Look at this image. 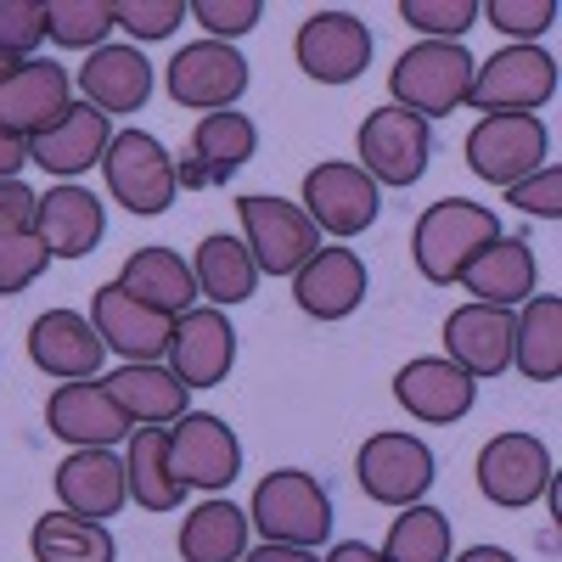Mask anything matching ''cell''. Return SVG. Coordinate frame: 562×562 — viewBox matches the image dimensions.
I'll use <instances>...</instances> for the list:
<instances>
[{
    "instance_id": "obj_1",
    "label": "cell",
    "mask_w": 562,
    "mask_h": 562,
    "mask_svg": "<svg viewBox=\"0 0 562 562\" xmlns=\"http://www.w3.org/2000/svg\"><path fill=\"white\" fill-rule=\"evenodd\" d=\"M495 237H501L495 209L467 203V198H445L434 209H422V220L411 231V259L434 288H450V281H461V270L479 259V248H490Z\"/></svg>"
},
{
    "instance_id": "obj_2",
    "label": "cell",
    "mask_w": 562,
    "mask_h": 562,
    "mask_svg": "<svg viewBox=\"0 0 562 562\" xmlns=\"http://www.w3.org/2000/svg\"><path fill=\"white\" fill-rule=\"evenodd\" d=\"M473 74L479 63L461 40H422L411 52H400V63L389 68V90H394V108L416 119H445L467 102Z\"/></svg>"
},
{
    "instance_id": "obj_3",
    "label": "cell",
    "mask_w": 562,
    "mask_h": 562,
    "mask_svg": "<svg viewBox=\"0 0 562 562\" xmlns=\"http://www.w3.org/2000/svg\"><path fill=\"white\" fill-rule=\"evenodd\" d=\"M248 524L265 535V546L315 551L326 535H333V495H326L310 473H299V467H281V473L259 479Z\"/></svg>"
},
{
    "instance_id": "obj_4",
    "label": "cell",
    "mask_w": 562,
    "mask_h": 562,
    "mask_svg": "<svg viewBox=\"0 0 562 562\" xmlns=\"http://www.w3.org/2000/svg\"><path fill=\"white\" fill-rule=\"evenodd\" d=\"M243 214V243L259 265V276H299L315 254H321V231L310 225V214L288 198H243L237 203Z\"/></svg>"
},
{
    "instance_id": "obj_5",
    "label": "cell",
    "mask_w": 562,
    "mask_h": 562,
    "mask_svg": "<svg viewBox=\"0 0 562 562\" xmlns=\"http://www.w3.org/2000/svg\"><path fill=\"white\" fill-rule=\"evenodd\" d=\"M164 85L175 108H192V113H231L248 90V63L237 45H220V40H192L180 45L175 63L164 68Z\"/></svg>"
},
{
    "instance_id": "obj_6",
    "label": "cell",
    "mask_w": 562,
    "mask_h": 562,
    "mask_svg": "<svg viewBox=\"0 0 562 562\" xmlns=\"http://www.w3.org/2000/svg\"><path fill=\"white\" fill-rule=\"evenodd\" d=\"M551 97H557V63L540 45H506V52H495L490 63H479L473 90H467V102L484 119L490 113H529L535 119Z\"/></svg>"
},
{
    "instance_id": "obj_7",
    "label": "cell",
    "mask_w": 562,
    "mask_h": 562,
    "mask_svg": "<svg viewBox=\"0 0 562 562\" xmlns=\"http://www.w3.org/2000/svg\"><path fill=\"white\" fill-rule=\"evenodd\" d=\"M355 479L378 506H416L434 490L439 461L416 434H371L355 456Z\"/></svg>"
},
{
    "instance_id": "obj_8",
    "label": "cell",
    "mask_w": 562,
    "mask_h": 562,
    "mask_svg": "<svg viewBox=\"0 0 562 562\" xmlns=\"http://www.w3.org/2000/svg\"><path fill=\"white\" fill-rule=\"evenodd\" d=\"M102 175H108V192L130 214H164L175 203V192H180L175 158L164 153V140L147 135V130H119L108 158H102Z\"/></svg>"
},
{
    "instance_id": "obj_9",
    "label": "cell",
    "mask_w": 562,
    "mask_h": 562,
    "mask_svg": "<svg viewBox=\"0 0 562 562\" xmlns=\"http://www.w3.org/2000/svg\"><path fill=\"white\" fill-rule=\"evenodd\" d=\"M434 158V130L405 108H371L360 119V169L378 186H416Z\"/></svg>"
},
{
    "instance_id": "obj_10",
    "label": "cell",
    "mask_w": 562,
    "mask_h": 562,
    "mask_svg": "<svg viewBox=\"0 0 562 562\" xmlns=\"http://www.w3.org/2000/svg\"><path fill=\"white\" fill-rule=\"evenodd\" d=\"M551 147V135L540 119L529 113H490L473 124V135H467V169H473L479 180L490 186H518L540 169Z\"/></svg>"
},
{
    "instance_id": "obj_11",
    "label": "cell",
    "mask_w": 562,
    "mask_h": 562,
    "mask_svg": "<svg viewBox=\"0 0 562 562\" xmlns=\"http://www.w3.org/2000/svg\"><path fill=\"white\" fill-rule=\"evenodd\" d=\"M315 231H326V237H360V231L378 220L383 209V192H378V180H371L360 164H315L304 175V203Z\"/></svg>"
},
{
    "instance_id": "obj_12",
    "label": "cell",
    "mask_w": 562,
    "mask_h": 562,
    "mask_svg": "<svg viewBox=\"0 0 562 562\" xmlns=\"http://www.w3.org/2000/svg\"><path fill=\"white\" fill-rule=\"evenodd\" d=\"M169 467L186 490H225L243 473V445L209 411H186L169 422Z\"/></svg>"
},
{
    "instance_id": "obj_13",
    "label": "cell",
    "mask_w": 562,
    "mask_h": 562,
    "mask_svg": "<svg viewBox=\"0 0 562 562\" xmlns=\"http://www.w3.org/2000/svg\"><path fill=\"white\" fill-rule=\"evenodd\" d=\"M293 57L315 85H349L371 63V29L355 12H310L299 23Z\"/></svg>"
},
{
    "instance_id": "obj_14",
    "label": "cell",
    "mask_w": 562,
    "mask_h": 562,
    "mask_svg": "<svg viewBox=\"0 0 562 562\" xmlns=\"http://www.w3.org/2000/svg\"><path fill=\"white\" fill-rule=\"evenodd\" d=\"M479 490L506 512L535 506L551 490V450L535 434H495L479 450Z\"/></svg>"
},
{
    "instance_id": "obj_15",
    "label": "cell",
    "mask_w": 562,
    "mask_h": 562,
    "mask_svg": "<svg viewBox=\"0 0 562 562\" xmlns=\"http://www.w3.org/2000/svg\"><path fill=\"white\" fill-rule=\"evenodd\" d=\"M237 366V326L225 321V310H186L169 326V371L186 389H214L225 383V371Z\"/></svg>"
},
{
    "instance_id": "obj_16",
    "label": "cell",
    "mask_w": 562,
    "mask_h": 562,
    "mask_svg": "<svg viewBox=\"0 0 562 562\" xmlns=\"http://www.w3.org/2000/svg\"><path fill=\"white\" fill-rule=\"evenodd\" d=\"M90 326H97V338L124 355V366H158L169 355V315L147 310L140 299H130L119 281H108V288H97V299H90Z\"/></svg>"
},
{
    "instance_id": "obj_17",
    "label": "cell",
    "mask_w": 562,
    "mask_h": 562,
    "mask_svg": "<svg viewBox=\"0 0 562 562\" xmlns=\"http://www.w3.org/2000/svg\"><path fill=\"white\" fill-rule=\"evenodd\" d=\"M68 90H74V79H68L63 63H52V57L18 63L12 79L0 85V130H12V135H23V140L45 135V130H52V124L74 108Z\"/></svg>"
},
{
    "instance_id": "obj_18",
    "label": "cell",
    "mask_w": 562,
    "mask_h": 562,
    "mask_svg": "<svg viewBox=\"0 0 562 562\" xmlns=\"http://www.w3.org/2000/svg\"><path fill=\"white\" fill-rule=\"evenodd\" d=\"M102 355H108V344L97 338L90 315H79V310H45L29 326V360L57 383H90L102 371Z\"/></svg>"
},
{
    "instance_id": "obj_19",
    "label": "cell",
    "mask_w": 562,
    "mask_h": 562,
    "mask_svg": "<svg viewBox=\"0 0 562 562\" xmlns=\"http://www.w3.org/2000/svg\"><path fill=\"white\" fill-rule=\"evenodd\" d=\"M45 428L57 439H68L74 450H113L119 439H130V416L113 405V394L102 383H63L45 400Z\"/></svg>"
},
{
    "instance_id": "obj_20",
    "label": "cell",
    "mask_w": 562,
    "mask_h": 562,
    "mask_svg": "<svg viewBox=\"0 0 562 562\" xmlns=\"http://www.w3.org/2000/svg\"><path fill=\"white\" fill-rule=\"evenodd\" d=\"M57 501L63 512H74V518H90V524H102V518H119L124 501H130V479H124V461L113 450H74L57 461Z\"/></svg>"
},
{
    "instance_id": "obj_21",
    "label": "cell",
    "mask_w": 562,
    "mask_h": 562,
    "mask_svg": "<svg viewBox=\"0 0 562 562\" xmlns=\"http://www.w3.org/2000/svg\"><path fill=\"white\" fill-rule=\"evenodd\" d=\"M394 400H400L416 422H434V428H445V422H461L467 411L479 405V383L467 378L461 366H450L445 355H422V360L400 366Z\"/></svg>"
},
{
    "instance_id": "obj_22",
    "label": "cell",
    "mask_w": 562,
    "mask_h": 562,
    "mask_svg": "<svg viewBox=\"0 0 562 562\" xmlns=\"http://www.w3.org/2000/svg\"><path fill=\"white\" fill-rule=\"evenodd\" d=\"M445 360L461 366L473 383L501 378L512 366V310L495 304H461L445 321Z\"/></svg>"
},
{
    "instance_id": "obj_23",
    "label": "cell",
    "mask_w": 562,
    "mask_h": 562,
    "mask_svg": "<svg viewBox=\"0 0 562 562\" xmlns=\"http://www.w3.org/2000/svg\"><path fill=\"white\" fill-rule=\"evenodd\" d=\"M259 153V130L248 113H203L192 130V153L175 164L180 186H220Z\"/></svg>"
},
{
    "instance_id": "obj_24",
    "label": "cell",
    "mask_w": 562,
    "mask_h": 562,
    "mask_svg": "<svg viewBox=\"0 0 562 562\" xmlns=\"http://www.w3.org/2000/svg\"><path fill=\"white\" fill-rule=\"evenodd\" d=\"M108 147H113V119L97 113L90 102H74L52 130L29 140V164H40V169H52V175L74 180V175H85L90 164H102Z\"/></svg>"
},
{
    "instance_id": "obj_25",
    "label": "cell",
    "mask_w": 562,
    "mask_h": 562,
    "mask_svg": "<svg viewBox=\"0 0 562 562\" xmlns=\"http://www.w3.org/2000/svg\"><path fill=\"white\" fill-rule=\"evenodd\" d=\"M461 288L473 293V304H495V310H512V304H529L535 288H540V270H535V248L524 237H501L490 248H479V259L461 270Z\"/></svg>"
},
{
    "instance_id": "obj_26",
    "label": "cell",
    "mask_w": 562,
    "mask_h": 562,
    "mask_svg": "<svg viewBox=\"0 0 562 562\" xmlns=\"http://www.w3.org/2000/svg\"><path fill=\"white\" fill-rule=\"evenodd\" d=\"M293 299L315 321H349L366 299V265L355 248H321L299 276H293Z\"/></svg>"
},
{
    "instance_id": "obj_27",
    "label": "cell",
    "mask_w": 562,
    "mask_h": 562,
    "mask_svg": "<svg viewBox=\"0 0 562 562\" xmlns=\"http://www.w3.org/2000/svg\"><path fill=\"white\" fill-rule=\"evenodd\" d=\"M108 231V214L102 203L85 192V186H52V192L40 198V214H34V237L45 243L52 259H85L97 254Z\"/></svg>"
},
{
    "instance_id": "obj_28",
    "label": "cell",
    "mask_w": 562,
    "mask_h": 562,
    "mask_svg": "<svg viewBox=\"0 0 562 562\" xmlns=\"http://www.w3.org/2000/svg\"><path fill=\"white\" fill-rule=\"evenodd\" d=\"M79 90L97 113H140L153 97V63L135 45H102L90 52V63L79 68Z\"/></svg>"
},
{
    "instance_id": "obj_29",
    "label": "cell",
    "mask_w": 562,
    "mask_h": 562,
    "mask_svg": "<svg viewBox=\"0 0 562 562\" xmlns=\"http://www.w3.org/2000/svg\"><path fill=\"white\" fill-rule=\"evenodd\" d=\"M119 288L130 293V299H140L147 310H158V315H186L192 310V299H198V276H192V265H186L175 248H135L130 259H124V270H119Z\"/></svg>"
},
{
    "instance_id": "obj_30",
    "label": "cell",
    "mask_w": 562,
    "mask_h": 562,
    "mask_svg": "<svg viewBox=\"0 0 562 562\" xmlns=\"http://www.w3.org/2000/svg\"><path fill=\"white\" fill-rule=\"evenodd\" d=\"M102 389L130 416V428H169L186 416V394H192L169 366H119Z\"/></svg>"
},
{
    "instance_id": "obj_31",
    "label": "cell",
    "mask_w": 562,
    "mask_h": 562,
    "mask_svg": "<svg viewBox=\"0 0 562 562\" xmlns=\"http://www.w3.org/2000/svg\"><path fill=\"white\" fill-rule=\"evenodd\" d=\"M512 366L529 383L562 378V299L557 293H535L524 315H512Z\"/></svg>"
},
{
    "instance_id": "obj_32",
    "label": "cell",
    "mask_w": 562,
    "mask_h": 562,
    "mask_svg": "<svg viewBox=\"0 0 562 562\" xmlns=\"http://www.w3.org/2000/svg\"><path fill=\"white\" fill-rule=\"evenodd\" d=\"M192 276H198V293H203L214 310L243 304V299H254V288H259V265H254L248 243H243V237H225V231H214V237L198 243Z\"/></svg>"
},
{
    "instance_id": "obj_33",
    "label": "cell",
    "mask_w": 562,
    "mask_h": 562,
    "mask_svg": "<svg viewBox=\"0 0 562 562\" xmlns=\"http://www.w3.org/2000/svg\"><path fill=\"white\" fill-rule=\"evenodd\" d=\"M248 557V512L231 501H203L180 524V562H243Z\"/></svg>"
},
{
    "instance_id": "obj_34",
    "label": "cell",
    "mask_w": 562,
    "mask_h": 562,
    "mask_svg": "<svg viewBox=\"0 0 562 562\" xmlns=\"http://www.w3.org/2000/svg\"><path fill=\"white\" fill-rule=\"evenodd\" d=\"M124 479H130L135 506H147V512H180L186 484L175 479V467H169V428H135L130 434Z\"/></svg>"
},
{
    "instance_id": "obj_35",
    "label": "cell",
    "mask_w": 562,
    "mask_h": 562,
    "mask_svg": "<svg viewBox=\"0 0 562 562\" xmlns=\"http://www.w3.org/2000/svg\"><path fill=\"white\" fill-rule=\"evenodd\" d=\"M29 551L34 562H113L119 557L113 535L90 518H74V512H45L29 535Z\"/></svg>"
},
{
    "instance_id": "obj_36",
    "label": "cell",
    "mask_w": 562,
    "mask_h": 562,
    "mask_svg": "<svg viewBox=\"0 0 562 562\" xmlns=\"http://www.w3.org/2000/svg\"><path fill=\"white\" fill-rule=\"evenodd\" d=\"M389 562H450V518L439 506H400V518L389 524L383 540Z\"/></svg>"
},
{
    "instance_id": "obj_37",
    "label": "cell",
    "mask_w": 562,
    "mask_h": 562,
    "mask_svg": "<svg viewBox=\"0 0 562 562\" xmlns=\"http://www.w3.org/2000/svg\"><path fill=\"white\" fill-rule=\"evenodd\" d=\"M108 29H119L108 0H45V34L68 52H102Z\"/></svg>"
},
{
    "instance_id": "obj_38",
    "label": "cell",
    "mask_w": 562,
    "mask_h": 562,
    "mask_svg": "<svg viewBox=\"0 0 562 562\" xmlns=\"http://www.w3.org/2000/svg\"><path fill=\"white\" fill-rule=\"evenodd\" d=\"M400 18L428 40H461L479 23V0H400Z\"/></svg>"
},
{
    "instance_id": "obj_39",
    "label": "cell",
    "mask_w": 562,
    "mask_h": 562,
    "mask_svg": "<svg viewBox=\"0 0 562 562\" xmlns=\"http://www.w3.org/2000/svg\"><path fill=\"white\" fill-rule=\"evenodd\" d=\"M45 265H52V254H45V243L34 237V231L0 237V299H12V293L34 288V281L45 276Z\"/></svg>"
},
{
    "instance_id": "obj_40",
    "label": "cell",
    "mask_w": 562,
    "mask_h": 562,
    "mask_svg": "<svg viewBox=\"0 0 562 562\" xmlns=\"http://www.w3.org/2000/svg\"><path fill=\"white\" fill-rule=\"evenodd\" d=\"M479 18H490V29L512 34L518 45H529V40H540L557 23V7H551V0H490V7H479Z\"/></svg>"
},
{
    "instance_id": "obj_41",
    "label": "cell",
    "mask_w": 562,
    "mask_h": 562,
    "mask_svg": "<svg viewBox=\"0 0 562 562\" xmlns=\"http://www.w3.org/2000/svg\"><path fill=\"white\" fill-rule=\"evenodd\" d=\"M186 18H198L209 29V40L231 45L237 34H248L265 18V7H259V0H186Z\"/></svg>"
},
{
    "instance_id": "obj_42",
    "label": "cell",
    "mask_w": 562,
    "mask_h": 562,
    "mask_svg": "<svg viewBox=\"0 0 562 562\" xmlns=\"http://www.w3.org/2000/svg\"><path fill=\"white\" fill-rule=\"evenodd\" d=\"M40 40H45V0H0V52L29 63Z\"/></svg>"
},
{
    "instance_id": "obj_43",
    "label": "cell",
    "mask_w": 562,
    "mask_h": 562,
    "mask_svg": "<svg viewBox=\"0 0 562 562\" xmlns=\"http://www.w3.org/2000/svg\"><path fill=\"white\" fill-rule=\"evenodd\" d=\"M180 18H186V0H119L113 7V23L135 40H164L175 34Z\"/></svg>"
},
{
    "instance_id": "obj_44",
    "label": "cell",
    "mask_w": 562,
    "mask_h": 562,
    "mask_svg": "<svg viewBox=\"0 0 562 562\" xmlns=\"http://www.w3.org/2000/svg\"><path fill=\"white\" fill-rule=\"evenodd\" d=\"M506 203L524 209V214H535V220H557V214H562V169H557V164H540L529 180L506 186Z\"/></svg>"
},
{
    "instance_id": "obj_45",
    "label": "cell",
    "mask_w": 562,
    "mask_h": 562,
    "mask_svg": "<svg viewBox=\"0 0 562 562\" xmlns=\"http://www.w3.org/2000/svg\"><path fill=\"white\" fill-rule=\"evenodd\" d=\"M40 198L23 180H0V237H18V231H34Z\"/></svg>"
},
{
    "instance_id": "obj_46",
    "label": "cell",
    "mask_w": 562,
    "mask_h": 562,
    "mask_svg": "<svg viewBox=\"0 0 562 562\" xmlns=\"http://www.w3.org/2000/svg\"><path fill=\"white\" fill-rule=\"evenodd\" d=\"M23 164H29V140L12 135V130H0V180H18Z\"/></svg>"
},
{
    "instance_id": "obj_47",
    "label": "cell",
    "mask_w": 562,
    "mask_h": 562,
    "mask_svg": "<svg viewBox=\"0 0 562 562\" xmlns=\"http://www.w3.org/2000/svg\"><path fill=\"white\" fill-rule=\"evenodd\" d=\"M243 562H315V551H299V546H259V551H248Z\"/></svg>"
},
{
    "instance_id": "obj_48",
    "label": "cell",
    "mask_w": 562,
    "mask_h": 562,
    "mask_svg": "<svg viewBox=\"0 0 562 562\" xmlns=\"http://www.w3.org/2000/svg\"><path fill=\"white\" fill-rule=\"evenodd\" d=\"M326 562H389V557H383V551H371V546H360V540H344V546L326 551Z\"/></svg>"
},
{
    "instance_id": "obj_49",
    "label": "cell",
    "mask_w": 562,
    "mask_h": 562,
    "mask_svg": "<svg viewBox=\"0 0 562 562\" xmlns=\"http://www.w3.org/2000/svg\"><path fill=\"white\" fill-rule=\"evenodd\" d=\"M456 562H518V557L501 551V546H473V551H461Z\"/></svg>"
},
{
    "instance_id": "obj_50",
    "label": "cell",
    "mask_w": 562,
    "mask_h": 562,
    "mask_svg": "<svg viewBox=\"0 0 562 562\" xmlns=\"http://www.w3.org/2000/svg\"><path fill=\"white\" fill-rule=\"evenodd\" d=\"M12 68H18V57H7V52H0V85L12 79Z\"/></svg>"
}]
</instances>
